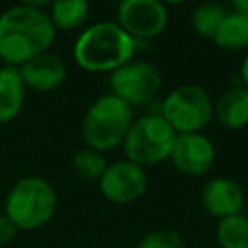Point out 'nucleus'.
I'll return each instance as SVG.
<instances>
[{
	"instance_id": "obj_18",
	"label": "nucleus",
	"mask_w": 248,
	"mask_h": 248,
	"mask_svg": "<svg viewBox=\"0 0 248 248\" xmlns=\"http://www.w3.org/2000/svg\"><path fill=\"white\" fill-rule=\"evenodd\" d=\"M215 236L221 248H248V219L240 213L219 219Z\"/></svg>"
},
{
	"instance_id": "obj_21",
	"label": "nucleus",
	"mask_w": 248,
	"mask_h": 248,
	"mask_svg": "<svg viewBox=\"0 0 248 248\" xmlns=\"http://www.w3.org/2000/svg\"><path fill=\"white\" fill-rule=\"evenodd\" d=\"M17 231H19V229L14 225V221H12L6 213H0V246L10 244V242L16 238Z\"/></svg>"
},
{
	"instance_id": "obj_4",
	"label": "nucleus",
	"mask_w": 248,
	"mask_h": 248,
	"mask_svg": "<svg viewBox=\"0 0 248 248\" xmlns=\"http://www.w3.org/2000/svg\"><path fill=\"white\" fill-rule=\"evenodd\" d=\"M134 122V108L118 97L103 95L91 103L81 122V136L87 147L110 151L120 145Z\"/></svg>"
},
{
	"instance_id": "obj_22",
	"label": "nucleus",
	"mask_w": 248,
	"mask_h": 248,
	"mask_svg": "<svg viewBox=\"0 0 248 248\" xmlns=\"http://www.w3.org/2000/svg\"><path fill=\"white\" fill-rule=\"evenodd\" d=\"M240 78H242V83L244 87L248 89V50L244 54V60H242V66H240Z\"/></svg>"
},
{
	"instance_id": "obj_10",
	"label": "nucleus",
	"mask_w": 248,
	"mask_h": 248,
	"mask_svg": "<svg viewBox=\"0 0 248 248\" xmlns=\"http://www.w3.org/2000/svg\"><path fill=\"white\" fill-rule=\"evenodd\" d=\"M172 165L188 176L205 174L215 163V147L207 136L200 134H178L170 151Z\"/></svg>"
},
{
	"instance_id": "obj_19",
	"label": "nucleus",
	"mask_w": 248,
	"mask_h": 248,
	"mask_svg": "<svg viewBox=\"0 0 248 248\" xmlns=\"http://www.w3.org/2000/svg\"><path fill=\"white\" fill-rule=\"evenodd\" d=\"M107 159L101 151L91 147H81L72 157V169L74 172L83 180H99L103 172L107 170Z\"/></svg>"
},
{
	"instance_id": "obj_17",
	"label": "nucleus",
	"mask_w": 248,
	"mask_h": 248,
	"mask_svg": "<svg viewBox=\"0 0 248 248\" xmlns=\"http://www.w3.org/2000/svg\"><path fill=\"white\" fill-rule=\"evenodd\" d=\"M227 14H229V10L223 4H217V2L200 4L192 12V27L200 37L213 39Z\"/></svg>"
},
{
	"instance_id": "obj_5",
	"label": "nucleus",
	"mask_w": 248,
	"mask_h": 248,
	"mask_svg": "<svg viewBox=\"0 0 248 248\" xmlns=\"http://www.w3.org/2000/svg\"><path fill=\"white\" fill-rule=\"evenodd\" d=\"M174 140L176 132L161 114H145L132 122L122 145L130 163L149 167L170 157Z\"/></svg>"
},
{
	"instance_id": "obj_14",
	"label": "nucleus",
	"mask_w": 248,
	"mask_h": 248,
	"mask_svg": "<svg viewBox=\"0 0 248 248\" xmlns=\"http://www.w3.org/2000/svg\"><path fill=\"white\" fill-rule=\"evenodd\" d=\"M25 85L19 70L14 66L0 68V124L12 122L23 108Z\"/></svg>"
},
{
	"instance_id": "obj_13",
	"label": "nucleus",
	"mask_w": 248,
	"mask_h": 248,
	"mask_svg": "<svg viewBox=\"0 0 248 248\" xmlns=\"http://www.w3.org/2000/svg\"><path fill=\"white\" fill-rule=\"evenodd\" d=\"M213 116L227 130H240L248 126V89L242 85L225 91L213 105Z\"/></svg>"
},
{
	"instance_id": "obj_23",
	"label": "nucleus",
	"mask_w": 248,
	"mask_h": 248,
	"mask_svg": "<svg viewBox=\"0 0 248 248\" xmlns=\"http://www.w3.org/2000/svg\"><path fill=\"white\" fill-rule=\"evenodd\" d=\"M232 12H238V14H246L248 16V0H234L232 2Z\"/></svg>"
},
{
	"instance_id": "obj_7",
	"label": "nucleus",
	"mask_w": 248,
	"mask_h": 248,
	"mask_svg": "<svg viewBox=\"0 0 248 248\" xmlns=\"http://www.w3.org/2000/svg\"><path fill=\"white\" fill-rule=\"evenodd\" d=\"M112 95L130 107L149 103L163 85L159 68L145 60H130L124 66L110 72L108 78Z\"/></svg>"
},
{
	"instance_id": "obj_9",
	"label": "nucleus",
	"mask_w": 248,
	"mask_h": 248,
	"mask_svg": "<svg viewBox=\"0 0 248 248\" xmlns=\"http://www.w3.org/2000/svg\"><path fill=\"white\" fill-rule=\"evenodd\" d=\"M101 194L118 205L132 203L140 200L147 190V174L143 167L126 161H116L107 167L103 176L99 178Z\"/></svg>"
},
{
	"instance_id": "obj_11",
	"label": "nucleus",
	"mask_w": 248,
	"mask_h": 248,
	"mask_svg": "<svg viewBox=\"0 0 248 248\" xmlns=\"http://www.w3.org/2000/svg\"><path fill=\"white\" fill-rule=\"evenodd\" d=\"M202 205L213 217H231L238 215L244 207V192L242 186L227 176L211 178L202 188Z\"/></svg>"
},
{
	"instance_id": "obj_1",
	"label": "nucleus",
	"mask_w": 248,
	"mask_h": 248,
	"mask_svg": "<svg viewBox=\"0 0 248 248\" xmlns=\"http://www.w3.org/2000/svg\"><path fill=\"white\" fill-rule=\"evenodd\" d=\"M56 29L37 4H17L0 16V56L6 66H23L48 52Z\"/></svg>"
},
{
	"instance_id": "obj_6",
	"label": "nucleus",
	"mask_w": 248,
	"mask_h": 248,
	"mask_svg": "<svg viewBox=\"0 0 248 248\" xmlns=\"http://www.w3.org/2000/svg\"><path fill=\"white\" fill-rule=\"evenodd\" d=\"M161 116L178 134H200L213 118V101L200 85L172 89L161 108Z\"/></svg>"
},
{
	"instance_id": "obj_3",
	"label": "nucleus",
	"mask_w": 248,
	"mask_h": 248,
	"mask_svg": "<svg viewBox=\"0 0 248 248\" xmlns=\"http://www.w3.org/2000/svg\"><path fill=\"white\" fill-rule=\"evenodd\" d=\"M58 196L54 186L43 176L19 178L6 196L4 213L17 229L35 231L45 227L56 213Z\"/></svg>"
},
{
	"instance_id": "obj_8",
	"label": "nucleus",
	"mask_w": 248,
	"mask_h": 248,
	"mask_svg": "<svg viewBox=\"0 0 248 248\" xmlns=\"http://www.w3.org/2000/svg\"><path fill=\"white\" fill-rule=\"evenodd\" d=\"M169 12L157 0H124L118 6V25L134 41H149L167 29Z\"/></svg>"
},
{
	"instance_id": "obj_25",
	"label": "nucleus",
	"mask_w": 248,
	"mask_h": 248,
	"mask_svg": "<svg viewBox=\"0 0 248 248\" xmlns=\"http://www.w3.org/2000/svg\"><path fill=\"white\" fill-rule=\"evenodd\" d=\"M0 64H2V56H0Z\"/></svg>"
},
{
	"instance_id": "obj_16",
	"label": "nucleus",
	"mask_w": 248,
	"mask_h": 248,
	"mask_svg": "<svg viewBox=\"0 0 248 248\" xmlns=\"http://www.w3.org/2000/svg\"><path fill=\"white\" fill-rule=\"evenodd\" d=\"M48 17L54 29L76 31L89 17V4L85 0H56L50 4Z\"/></svg>"
},
{
	"instance_id": "obj_2",
	"label": "nucleus",
	"mask_w": 248,
	"mask_h": 248,
	"mask_svg": "<svg viewBox=\"0 0 248 248\" xmlns=\"http://www.w3.org/2000/svg\"><path fill=\"white\" fill-rule=\"evenodd\" d=\"M134 52L136 41L116 21L89 25L74 45V60L87 72H114L130 62Z\"/></svg>"
},
{
	"instance_id": "obj_24",
	"label": "nucleus",
	"mask_w": 248,
	"mask_h": 248,
	"mask_svg": "<svg viewBox=\"0 0 248 248\" xmlns=\"http://www.w3.org/2000/svg\"><path fill=\"white\" fill-rule=\"evenodd\" d=\"M114 248H126V246H114Z\"/></svg>"
},
{
	"instance_id": "obj_15",
	"label": "nucleus",
	"mask_w": 248,
	"mask_h": 248,
	"mask_svg": "<svg viewBox=\"0 0 248 248\" xmlns=\"http://www.w3.org/2000/svg\"><path fill=\"white\" fill-rule=\"evenodd\" d=\"M211 41L223 50H231V52L248 50V16L238 12H229Z\"/></svg>"
},
{
	"instance_id": "obj_20",
	"label": "nucleus",
	"mask_w": 248,
	"mask_h": 248,
	"mask_svg": "<svg viewBox=\"0 0 248 248\" xmlns=\"http://www.w3.org/2000/svg\"><path fill=\"white\" fill-rule=\"evenodd\" d=\"M136 248H186L184 238L172 229H155L143 234Z\"/></svg>"
},
{
	"instance_id": "obj_12",
	"label": "nucleus",
	"mask_w": 248,
	"mask_h": 248,
	"mask_svg": "<svg viewBox=\"0 0 248 248\" xmlns=\"http://www.w3.org/2000/svg\"><path fill=\"white\" fill-rule=\"evenodd\" d=\"M17 70L23 79V85L39 93H48V91L58 89L66 81V76H68V68L64 60L52 52L39 54L37 58L29 60Z\"/></svg>"
}]
</instances>
